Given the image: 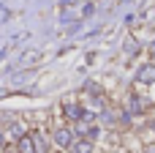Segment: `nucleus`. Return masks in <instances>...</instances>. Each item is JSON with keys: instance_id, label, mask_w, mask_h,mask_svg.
<instances>
[{"instance_id": "f257e3e1", "label": "nucleus", "mask_w": 155, "mask_h": 153, "mask_svg": "<svg viewBox=\"0 0 155 153\" xmlns=\"http://www.w3.org/2000/svg\"><path fill=\"white\" fill-rule=\"evenodd\" d=\"M19 153H35V145H33L30 137H22L19 140Z\"/></svg>"}, {"instance_id": "f03ea898", "label": "nucleus", "mask_w": 155, "mask_h": 153, "mask_svg": "<svg viewBox=\"0 0 155 153\" xmlns=\"http://www.w3.org/2000/svg\"><path fill=\"white\" fill-rule=\"evenodd\" d=\"M54 142H57V145H71V131L60 129V131L54 134Z\"/></svg>"}, {"instance_id": "7ed1b4c3", "label": "nucleus", "mask_w": 155, "mask_h": 153, "mask_svg": "<svg viewBox=\"0 0 155 153\" xmlns=\"http://www.w3.org/2000/svg\"><path fill=\"white\" fill-rule=\"evenodd\" d=\"M74 151H76V153H90V142H76Z\"/></svg>"}, {"instance_id": "20e7f679", "label": "nucleus", "mask_w": 155, "mask_h": 153, "mask_svg": "<svg viewBox=\"0 0 155 153\" xmlns=\"http://www.w3.org/2000/svg\"><path fill=\"white\" fill-rule=\"evenodd\" d=\"M0 145H3V131H0Z\"/></svg>"}]
</instances>
